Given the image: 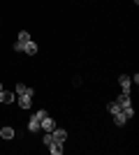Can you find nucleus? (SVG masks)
I'll use <instances>...</instances> for the list:
<instances>
[{"instance_id":"nucleus-13","label":"nucleus","mask_w":139,"mask_h":155,"mask_svg":"<svg viewBox=\"0 0 139 155\" xmlns=\"http://www.w3.org/2000/svg\"><path fill=\"white\" fill-rule=\"evenodd\" d=\"M107 111H109V114H111V116H114V114H118V111H121L118 102H109V104H107Z\"/></svg>"},{"instance_id":"nucleus-8","label":"nucleus","mask_w":139,"mask_h":155,"mask_svg":"<svg viewBox=\"0 0 139 155\" xmlns=\"http://www.w3.org/2000/svg\"><path fill=\"white\" fill-rule=\"evenodd\" d=\"M114 123L118 125V127H121V125H125V123H127L125 114H123V111H118V114H114Z\"/></svg>"},{"instance_id":"nucleus-7","label":"nucleus","mask_w":139,"mask_h":155,"mask_svg":"<svg viewBox=\"0 0 139 155\" xmlns=\"http://www.w3.org/2000/svg\"><path fill=\"white\" fill-rule=\"evenodd\" d=\"M116 102H118L121 109H123V107H127V104H132V102H130V95H127V93H121V95L116 97Z\"/></svg>"},{"instance_id":"nucleus-18","label":"nucleus","mask_w":139,"mask_h":155,"mask_svg":"<svg viewBox=\"0 0 139 155\" xmlns=\"http://www.w3.org/2000/svg\"><path fill=\"white\" fill-rule=\"evenodd\" d=\"M21 93H26V86H23V84L16 86V95H21Z\"/></svg>"},{"instance_id":"nucleus-14","label":"nucleus","mask_w":139,"mask_h":155,"mask_svg":"<svg viewBox=\"0 0 139 155\" xmlns=\"http://www.w3.org/2000/svg\"><path fill=\"white\" fill-rule=\"evenodd\" d=\"M121 111L125 114V118H132V116H134V107H132V104H127V107H123Z\"/></svg>"},{"instance_id":"nucleus-11","label":"nucleus","mask_w":139,"mask_h":155,"mask_svg":"<svg viewBox=\"0 0 139 155\" xmlns=\"http://www.w3.org/2000/svg\"><path fill=\"white\" fill-rule=\"evenodd\" d=\"M49 150H51L53 155H60V153H63V143H58V141H53L51 146H49Z\"/></svg>"},{"instance_id":"nucleus-6","label":"nucleus","mask_w":139,"mask_h":155,"mask_svg":"<svg viewBox=\"0 0 139 155\" xmlns=\"http://www.w3.org/2000/svg\"><path fill=\"white\" fill-rule=\"evenodd\" d=\"M0 102L2 104H12L14 102V93H7L5 88H2V91H0Z\"/></svg>"},{"instance_id":"nucleus-15","label":"nucleus","mask_w":139,"mask_h":155,"mask_svg":"<svg viewBox=\"0 0 139 155\" xmlns=\"http://www.w3.org/2000/svg\"><path fill=\"white\" fill-rule=\"evenodd\" d=\"M19 42H21V44H26V42H30V32L21 30V32H19Z\"/></svg>"},{"instance_id":"nucleus-2","label":"nucleus","mask_w":139,"mask_h":155,"mask_svg":"<svg viewBox=\"0 0 139 155\" xmlns=\"http://www.w3.org/2000/svg\"><path fill=\"white\" fill-rule=\"evenodd\" d=\"M56 127H58V125H56V120H53V118H49V116H46L44 120H40V130H44V132H53Z\"/></svg>"},{"instance_id":"nucleus-9","label":"nucleus","mask_w":139,"mask_h":155,"mask_svg":"<svg viewBox=\"0 0 139 155\" xmlns=\"http://www.w3.org/2000/svg\"><path fill=\"white\" fill-rule=\"evenodd\" d=\"M28 130H30V132H40V120L35 116H30V120H28Z\"/></svg>"},{"instance_id":"nucleus-5","label":"nucleus","mask_w":139,"mask_h":155,"mask_svg":"<svg viewBox=\"0 0 139 155\" xmlns=\"http://www.w3.org/2000/svg\"><path fill=\"white\" fill-rule=\"evenodd\" d=\"M23 53H28V56H35V53H37V44H35L33 39L23 44Z\"/></svg>"},{"instance_id":"nucleus-12","label":"nucleus","mask_w":139,"mask_h":155,"mask_svg":"<svg viewBox=\"0 0 139 155\" xmlns=\"http://www.w3.org/2000/svg\"><path fill=\"white\" fill-rule=\"evenodd\" d=\"M42 141H44V146L49 148V146H51V143L56 141V139H53V134H51V132H44V137H42Z\"/></svg>"},{"instance_id":"nucleus-17","label":"nucleus","mask_w":139,"mask_h":155,"mask_svg":"<svg viewBox=\"0 0 139 155\" xmlns=\"http://www.w3.org/2000/svg\"><path fill=\"white\" fill-rule=\"evenodd\" d=\"M14 51H19V53H21V51H23V44H21L19 39H16V44H14Z\"/></svg>"},{"instance_id":"nucleus-16","label":"nucleus","mask_w":139,"mask_h":155,"mask_svg":"<svg viewBox=\"0 0 139 155\" xmlns=\"http://www.w3.org/2000/svg\"><path fill=\"white\" fill-rule=\"evenodd\" d=\"M33 116H35V118H37V120H44V118H46V116H49V111H44V109H40V111H35Z\"/></svg>"},{"instance_id":"nucleus-1","label":"nucleus","mask_w":139,"mask_h":155,"mask_svg":"<svg viewBox=\"0 0 139 155\" xmlns=\"http://www.w3.org/2000/svg\"><path fill=\"white\" fill-rule=\"evenodd\" d=\"M118 84H121V88H123V93H127V95L132 93V81H130L127 74H121V77H118Z\"/></svg>"},{"instance_id":"nucleus-19","label":"nucleus","mask_w":139,"mask_h":155,"mask_svg":"<svg viewBox=\"0 0 139 155\" xmlns=\"http://www.w3.org/2000/svg\"><path fill=\"white\" fill-rule=\"evenodd\" d=\"M0 91H2V84H0Z\"/></svg>"},{"instance_id":"nucleus-10","label":"nucleus","mask_w":139,"mask_h":155,"mask_svg":"<svg viewBox=\"0 0 139 155\" xmlns=\"http://www.w3.org/2000/svg\"><path fill=\"white\" fill-rule=\"evenodd\" d=\"M0 137H2V139H14V130L12 127H2L0 130Z\"/></svg>"},{"instance_id":"nucleus-4","label":"nucleus","mask_w":139,"mask_h":155,"mask_svg":"<svg viewBox=\"0 0 139 155\" xmlns=\"http://www.w3.org/2000/svg\"><path fill=\"white\" fill-rule=\"evenodd\" d=\"M51 134H53V139H56L58 143H63V141L67 139V130H63V127H56V130L51 132Z\"/></svg>"},{"instance_id":"nucleus-3","label":"nucleus","mask_w":139,"mask_h":155,"mask_svg":"<svg viewBox=\"0 0 139 155\" xmlns=\"http://www.w3.org/2000/svg\"><path fill=\"white\" fill-rule=\"evenodd\" d=\"M19 107H21L23 111H26V109H30V107H33V97H30V95H26V93H21V95H19Z\"/></svg>"}]
</instances>
